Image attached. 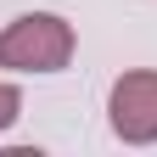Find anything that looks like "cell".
<instances>
[{
  "mask_svg": "<svg viewBox=\"0 0 157 157\" xmlns=\"http://www.w3.org/2000/svg\"><path fill=\"white\" fill-rule=\"evenodd\" d=\"M107 129L124 146H157V67H129L112 78Z\"/></svg>",
  "mask_w": 157,
  "mask_h": 157,
  "instance_id": "7a4b0ae2",
  "label": "cell"
},
{
  "mask_svg": "<svg viewBox=\"0 0 157 157\" xmlns=\"http://www.w3.org/2000/svg\"><path fill=\"white\" fill-rule=\"evenodd\" d=\"M17 118H23V90H17L11 78H0V135H6Z\"/></svg>",
  "mask_w": 157,
  "mask_h": 157,
  "instance_id": "3957f363",
  "label": "cell"
},
{
  "mask_svg": "<svg viewBox=\"0 0 157 157\" xmlns=\"http://www.w3.org/2000/svg\"><path fill=\"white\" fill-rule=\"evenodd\" d=\"M78 51V34L62 11H23L0 28V73H62Z\"/></svg>",
  "mask_w": 157,
  "mask_h": 157,
  "instance_id": "6da1fadb",
  "label": "cell"
}]
</instances>
